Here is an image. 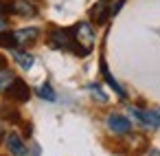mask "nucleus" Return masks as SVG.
Returning <instances> with one entry per match:
<instances>
[{
    "mask_svg": "<svg viewBox=\"0 0 160 156\" xmlns=\"http://www.w3.org/2000/svg\"><path fill=\"white\" fill-rule=\"evenodd\" d=\"M5 13H16L20 18H33L38 16V3L35 0H11L9 5H2Z\"/></svg>",
    "mask_w": 160,
    "mask_h": 156,
    "instance_id": "f257e3e1",
    "label": "nucleus"
},
{
    "mask_svg": "<svg viewBox=\"0 0 160 156\" xmlns=\"http://www.w3.org/2000/svg\"><path fill=\"white\" fill-rule=\"evenodd\" d=\"M70 33H72V40H75L77 46H83V49L92 51V44H94V31H92V27H90L88 22H77V24L70 29Z\"/></svg>",
    "mask_w": 160,
    "mask_h": 156,
    "instance_id": "f03ea898",
    "label": "nucleus"
},
{
    "mask_svg": "<svg viewBox=\"0 0 160 156\" xmlns=\"http://www.w3.org/2000/svg\"><path fill=\"white\" fill-rule=\"evenodd\" d=\"M48 44H51V49H57V51L72 49L75 40H72V33H70V29L51 27V33H48Z\"/></svg>",
    "mask_w": 160,
    "mask_h": 156,
    "instance_id": "7ed1b4c3",
    "label": "nucleus"
},
{
    "mask_svg": "<svg viewBox=\"0 0 160 156\" xmlns=\"http://www.w3.org/2000/svg\"><path fill=\"white\" fill-rule=\"evenodd\" d=\"M7 99L9 101H16V103H27L29 99H31V88L27 86V81L24 79H13L11 81V86L7 88Z\"/></svg>",
    "mask_w": 160,
    "mask_h": 156,
    "instance_id": "20e7f679",
    "label": "nucleus"
},
{
    "mask_svg": "<svg viewBox=\"0 0 160 156\" xmlns=\"http://www.w3.org/2000/svg\"><path fill=\"white\" fill-rule=\"evenodd\" d=\"M129 112L147 127L156 130L160 127V112H153V110H140V108H129Z\"/></svg>",
    "mask_w": 160,
    "mask_h": 156,
    "instance_id": "39448f33",
    "label": "nucleus"
},
{
    "mask_svg": "<svg viewBox=\"0 0 160 156\" xmlns=\"http://www.w3.org/2000/svg\"><path fill=\"white\" fill-rule=\"evenodd\" d=\"M108 127L114 132V134H127L129 130H132V123H129V119L127 117H123V114H108Z\"/></svg>",
    "mask_w": 160,
    "mask_h": 156,
    "instance_id": "423d86ee",
    "label": "nucleus"
},
{
    "mask_svg": "<svg viewBox=\"0 0 160 156\" xmlns=\"http://www.w3.org/2000/svg\"><path fill=\"white\" fill-rule=\"evenodd\" d=\"M5 145H7V149H9L13 156H27V145H24V141L20 138V134L9 132V134L5 136Z\"/></svg>",
    "mask_w": 160,
    "mask_h": 156,
    "instance_id": "0eeeda50",
    "label": "nucleus"
},
{
    "mask_svg": "<svg viewBox=\"0 0 160 156\" xmlns=\"http://www.w3.org/2000/svg\"><path fill=\"white\" fill-rule=\"evenodd\" d=\"M13 35H16V42H18V46H27V44H31V42H35V40H38V35H40V29H35V27H29V29L13 31Z\"/></svg>",
    "mask_w": 160,
    "mask_h": 156,
    "instance_id": "6e6552de",
    "label": "nucleus"
},
{
    "mask_svg": "<svg viewBox=\"0 0 160 156\" xmlns=\"http://www.w3.org/2000/svg\"><path fill=\"white\" fill-rule=\"evenodd\" d=\"M99 68H101V75H103V79L108 81V86H110V88H114V92H116L118 97H125V90H123V88L118 86V81L112 77V73L108 70V64H105V60H103V57H101V62H99Z\"/></svg>",
    "mask_w": 160,
    "mask_h": 156,
    "instance_id": "1a4fd4ad",
    "label": "nucleus"
},
{
    "mask_svg": "<svg viewBox=\"0 0 160 156\" xmlns=\"http://www.w3.org/2000/svg\"><path fill=\"white\" fill-rule=\"evenodd\" d=\"M0 119H2V121H11V123H20V112L13 106L2 103V106H0Z\"/></svg>",
    "mask_w": 160,
    "mask_h": 156,
    "instance_id": "9d476101",
    "label": "nucleus"
},
{
    "mask_svg": "<svg viewBox=\"0 0 160 156\" xmlns=\"http://www.w3.org/2000/svg\"><path fill=\"white\" fill-rule=\"evenodd\" d=\"M0 46L2 49H11V51H16L18 49V42H16V35H13V31H0Z\"/></svg>",
    "mask_w": 160,
    "mask_h": 156,
    "instance_id": "9b49d317",
    "label": "nucleus"
},
{
    "mask_svg": "<svg viewBox=\"0 0 160 156\" xmlns=\"http://www.w3.org/2000/svg\"><path fill=\"white\" fill-rule=\"evenodd\" d=\"M16 77H13V73L11 70H7V68H2L0 70V95H5L7 92V88L11 86V81H13Z\"/></svg>",
    "mask_w": 160,
    "mask_h": 156,
    "instance_id": "f8f14e48",
    "label": "nucleus"
},
{
    "mask_svg": "<svg viewBox=\"0 0 160 156\" xmlns=\"http://www.w3.org/2000/svg\"><path fill=\"white\" fill-rule=\"evenodd\" d=\"M38 95H40L44 101H55V99H57V95H55V90H53V86H51L48 81H44V84L38 88Z\"/></svg>",
    "mask_w": 160,
    "mask_h": 156,
    "instance_id": "ddd939ff",
    "label": "nucleus"
},
{
    "mask_svg": "<svg viewBox=\"0 0 160 156\" xmlns=\"http://www.w3.org/2000/svg\"><path fill=\"white\" fill-rule=\"evenodd\" d=\"M16 62L20 64V68H24V70H29L31 66H33V55H29V53H22V51H16Z\"/></svg>",
    "mask_w": 160,
    "mask_h": 156,
    "instance_id": "4468645a",
    "label": "nucleus"
},
{
    "mask_svg": "<svg viewBox=\"0 0 160 156\" xmlns=\"http://www.w3.org/2000/svg\"><path fill=\"white\" fill-rule=\"evenodd\" d=\"M88 88H90V90H92V92H94V95L99 97V101H101V103H105V101H108V97H105V95L101 92V88H99V86H94V84H90Z\"/></svg>",
    "mask_w": 160,
    "mask_h": 156,
    "instance_id": "2eb2a0df",
    "label": "nucleus"
},
{
    "mask_svg": "<svg viewBox=\"0 0 160 156\" xmlns=\"http://www.w3.org/2000/svg\"><path fill=\"white\" fill-rule=\"evenodd\" d=\"M2 68H7V60H5V55H0V70Z\"/></svg>",
    "mask_w": 160,
    "mask_h": 156,
    "instance_id": "dca6fc26",
    "label": "nucleus"
},
{
    "mask_svg": "<svg viewBox=\"0 0 160 156\" xmlns=\"http://www.w3.org/2000/svg\"><path fill=\"white\" fill-rule=\"evenodd\" d=\"M7 29V20L5 18H0V31H5Z\"/></svg>",
    "mask_w": 160,
    "mask_h": 156,
    "instance_id": "f3484780",
    "label": "nucleus"
},
{
    "mask_svg": "<svg viewBox=\"0 0 160 156\" xmlns=\"http://www.w3.org/2000/svg\"><path fill=\"white\" fill-rule=\"evenodd\" d=\"M147 156H160V152H158V149H151V152H149Z\"/></svg>",
    "mask_w": 160,
    "mask_h": 156,
    "instance_id": "a211bd4d",
    "label": "nucleus"
},
{
    "mask_svg": "<svg viewBox=\"0 0 160 156\" xmlns=\"http://www.w3.org/2000/svg\"><path fill=\"white\" fill-rule=\"evenodd\" d=\"M0 134H5V132H2V123H0Z\"/></svg>",
    "mask_w": 160,
    "mask_h": 156,
    "instance_id": "6ab92c4d",
    "label": "nucleus"
},
{
    "mask_svg": "<svg viewBox=\"0 0 160 156\" xmlns=\"http://www.w3.org/2000/svg\"><path fill=\"white\" fill-rule=\"evenodd\" d=\"M105 3H108V5H110V3H112V0H105Z\"/></svg>",
    "mask_w": 160,
    "mask_h": 156,
    "instance_id": "aec40b11",
    "label": "nucleus"
},
{
    "mask_svg": "<svg viewBox=\"0 0 160 156\" xmlns=\"http://www.w3.org/2000/svg\"><path fill=\"white\" fill-rule=\"evenodd\" d=\"M0 9H2V5H0Z\"/></svg>",
    "mask_w": 160,
    "mask_h": 156,
    "instance_id": "412c9836",
    "label": "nucleus"
}]
</instances>
